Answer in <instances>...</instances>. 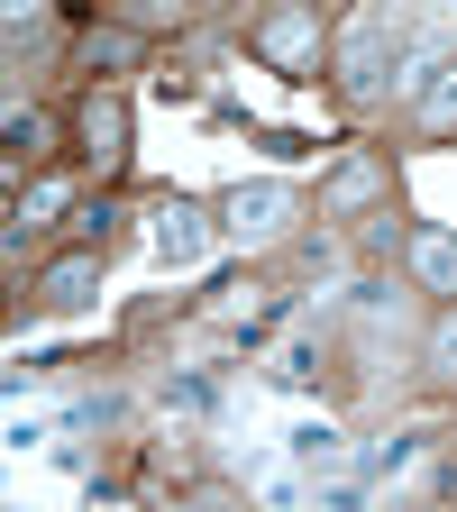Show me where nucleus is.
Segmentation results:
<instances>
[{
	"mask_svg": "<svg viewBox=\"0 0 457 512\" xmlns=\"http://www.w3.org/2000/svg\"><path fill=\"white\" fill-rule=\"evenodd\" d=\"M293 467H348V430L302 421V430H293Z\"/></svg>",
	"mask_w": 457,
	"mask_h": 512,
	"instance_id": "dca6fc26",
	"label": "nucleus"
},
{
	"mask_svg": "<svg viewBox=\"0 0 457 512\" xmlns=\"http://www.w3.org/2000/svg\"><path fill=\"white\" fill-rule=\"evenodd\" d=\"M302 220H320L293 183H275V174H256V183H229L220 192V238L229 247H247V256H275V247H293L302 238Z\"/></svg>",
	"mask_w": 457,
	"mask_h": 512,
	"instance_id": "20e7f679",
	"label": "nucleus"
},
{
	"mask_svg": "<svg viewBox=\"0 0 457 512\" xmlns=\"http://www.w3.org/2000/svg\"><path fill=\"white\" fill-rule=\"evenodd\" d=\"M339 10H348V0H256V10H247V55L266 64L275 83H293V92L330 83Z\"/></svg>",
	"mask_w": 457,
	"mask_h": 512,
	"instance_id": "f257e3e1",
	"label": "nucleus"
},
{
	"mask_svg": "<svg viewBox=\"0 0 457 512\" xmlns=\"http://www.w3.org/2000/svg\"><path fill=\"white\" fill-rule=\"evenodd\" d=\"M421 375L439 394H457V302H430V320H421Z\"/></svg>",
	"mask_w": 457,
	"mask_h": 512,
	"instance_id": "2eb2a0df",
	"label": "nucleus"
},
{
	"mask_svg": "<svg viewBox=\"0 0 457 512\" xmlns=\"http://www.w3.org/2000/svg\"><path fill=\"white\" fill-rule=\"evenodd\" d=\"M220 238V202H192V192H165V202L147 211V247H156V266L183 275V266H202Z\"/></svg>",
	"mask_w": 457,
	"mask_h": 512,
	"instance_id": "6e6552de",
	"label": "nucleus"
},
{
	"mask_svg": "<svg viewBox=\"0 0 457 512\" xmlns=\"http://www.w3.org/2000/svg\"><path fill=\"white\" fill-rule=\"evenodd\" d=\"M0 138H10V183L64 156V128H55V119H46L37 101H10V119H0Z\"/></svg>",
	"mask_w": 457,
	"mask_h": 512,
	"instance_id": "9b49d317",
	"label": "nucleus"
},
{
	"mask_svg": "<svg viewBox=\"0 0 457 512\" xmlns=\"http://www.w3.org/2000/svg\"><path fill=\"white\" fill-rule=\"evenodd\" d=\"M202 10H229V0H202Z\"/></svg>",
	"mask_w": 457,
	"mask_h": 512,
	"instance_id": "a211bd4d",
	"label": "nucleus"
},
{
	"mask_svg": "<svg viewBox=\"0 0 457 512\" xmlns=\"http://www.w3.org/2000/svg\"><path fill=\"white\" fill-rule=\"evenodd\" d=\"M64 156H74L101 192L128 174V156H138V110H128L119 83H83L74 110H64Z\"/></svg>",
	"mask_w": 457,
	"mask_h": 512,
	"instance_id": "7ed1b4c3",
	"label": "nucleus"
},
{
	"mask_svg": "<svg viewBox=\"0 0 457 512\" xmlns=\"http://www.w3.org/2000/svg\"><path fill=\"white\" fill-rule=\"evenodd\" d=\"M55 10V0H0V19H10V46H28V28Z\"/></svg>",
	"mask_w": 457,
	"mask_h": 512,
	"instance_id": "f3484780",
	"label": "nucleus"
},
{
	"mask_svg": "<svg viewBox=\"0 0 457 512\" xmlns=\"http://www.w3.org/2000/svg\"><path fill=\"white\" fill-rule=\"evenodd\" d=\"M403 284L421 302H457V229L448 220H412V238H403Z\"/></svg>",
	"mask_w": 457,
	"mask_h": 512,
	"instance_id": "1a4fd4ad",
	"label": "nucleus"
},
{
	"mask_svg": "<svg viewBox=\"0 0 457 512\" xmlns=\"http://www.w3.org/2000/svg\"><path fill=\"white\" fill-rule=\"evenodd\" d=\"M403 37H412V10H403V0H348V10H339V37H330V92L348 110L384 101V92H394Z\"/></svg>",
	"mask_w": 457,
	"mask_h": 512,
	"instance_id": "f03ea898",
	"label": "nucleus"
},
{
	"mask_svg": "<svg viewBox=\"0 0 457 512\" xmlns=\"http://www.w3.org/2000/svg\"><path fill=\"white\" fill-rule=\"evenodd\" d=\"M101 284H110V247L64 238L46 266L28 275V320H74V311H92V302H101Z\"/></svg>",
	"mask_w": 457,
	"mask_h": 512,
	"instance_id": "39448f33",
	"label": "nucleus"
},
{
	"mask_svg": "<svg viewBox=\"0 0 457 512\" xmlns=\"http://www.w3.org/2000/svg\"><path fill=\"white\" fill-rule=\"evenodd\" d=\"M384 202H394V156H384V147H339L330 165H320V192H311V211L320 220H366V211H384Z\"/></svg>",
	"mask_w": 457,
	"mask_h": 512,
	"instance_id": "423d86ee",
	"label": "nucleus"
},
{
	"mask_svg": "<svg viewBox=\"0 0 457 512\" xmlns=\"http://www.w3.org/2000/svg\"><path fill=\"white\" fill-rule=\"evenodd\" d=\"M403 238H412V220L394 202L366 211V220H348V256H357V266H403Z\"/></svg>",
	"mask_w": 457,
	"mask_h": 512,
	"instance_id": "4468645a",
	"label": "nucleus"
},
{
	"mask_svg": "<svg viewBox=\"0 0 457 512\" xmlns=\"http://www.w3.org/2000/svg\"><path fill=\"white\" fill-rule=\"evenodd\" d=\"M448 55H457V37H448V28H412V37H403V55H394V92H384V101H394V110H412Z\"/></svg>",
	"mask_w": 457,
	"mask_h": 512,
	"instance_id": "f8f14e48",
	"label": "nucleus"
},
{
	"mask_svg": "<svg viewBox=\"0 0 457 512\" xmlns=\"http://www.w3.org/2000/svg\"><path fill=\"white\" fill-rule=\"evenodd\" d=\"M83 165H37V174H19L10 183V256L28 247V238H46V229H64V220H74L83 211Z\"/></svg>",
	"mask_w": 457,
	"mask_h": 512,
	"instance_id": "0eeeda50",
	"label": "nucleus"
},
{
	"mask_svg": "<svg viewBox=\"0 0 457 512\" xmlns=\"http://www.w3.org/2000/svg\"><path fill=\"white\" fill-rule=\"evenodd\" d=\"M147 46H156V37H147V28H128L119 10H110V19H92V28H83V83H119Z\"/></svg>",
	"mask_w": 457,
	"mask_h": 512,
	"instance_id": "9d476101",
	"label": "nucleus"
},
{
	"mask_svg": "<svg viewBox=\"0 0 457 512\" xmlns=\"http://www.w3.org/2000/svg\"><path fill=\"white\" fill-rule=\"evenodd\" d=\"M403 128H412V138L421 147H439V138H457V55L439 64V74H430V92L403 110Z\"/></svg>",
	"mask_w": 457,
	"mask_h": 512,
	"instance_id": "ddd939ff",
	"label": "nucleus"
}]
</instances>
